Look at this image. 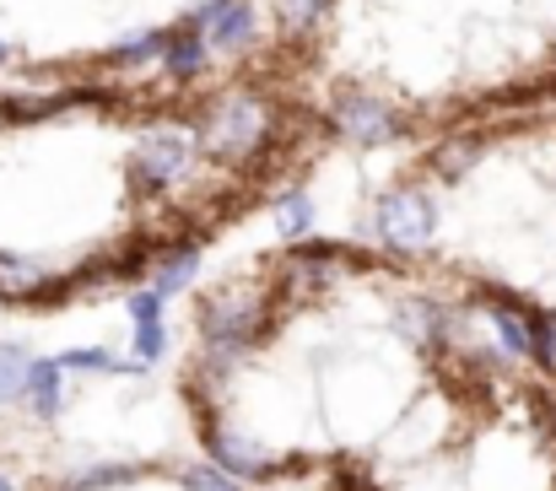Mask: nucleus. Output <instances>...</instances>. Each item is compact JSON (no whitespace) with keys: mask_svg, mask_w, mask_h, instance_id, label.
<instances>
[{"mask_svg":"<svg viewBox=\"0 0 556 491\" xmlns=\"http://www.w3.org/2000/svg\"><path fill=\"white\" fill-rule=\"evenodd\" d=\"M205 345H211V362H238L243 345L260 335V298L254 287H227L205 303Z\"/></svg>","mask_w":556,"mask_h":491,"instance_id":"1","label":"nucleus"},{"mask_svg":"<svg viewBox=\"0 0 556 491\" xmlns=\"http://www.w3.org/2000/svg\"><path fill=\"white\" fill-rule=\"evenodd\" d=\"M260 141H265V109H260L254 98L232 92V98H222V103L211 109L205 147H211L216 158H243V152H254Z\"/></svg>","mask_w":556,"mask_h":491,"instance_id":"2","label":"nucleus"},{"mask_svg":"<svg viewBox=\"0 0 556 491\" xmlns=\"http://www.w3.org/2000/svg\"><path fill=\"white\" fill-rule=\"evenodd\" d=\"M432 222H438V211H432V200L416 194V189H394V194H383V205H378V232H383V243L400 249V254L427 249V243H432Z\"/></svg>","mask_w":556,"mask_h":491,"instance_id":"3","label":"nucleus"},{"mask_svg":"<svg viewBox=\"0 0 556 491\" xmlns=\"http://www.w3.org/2000/svg\"><path fill=\"white\" fill-rule=\"evenodd\" d=\"M189 163H194V130H179V125L152 130L141 141V152H136V173L147 184H174V178L189 173Z\"/></svg>","mask_w":556,"mask_h":491,"instance_id":"4","label":"nucleus"},{"mask_svg":"<svg viewBox=\"0 0 556 491\" xmlns=\"http://www.w3.org/2000/svg\"><path fill=\"white\" fill-rule=\"evenodd\" d=\"M194 33H205L211 49H243L254 38V5L249 0H205L189 16Z\"/></svg>","mask_w":556,"mask_h":491,"instance_id":"5","label":"nucleus"},{"mask_svg":"<svg viewBox=\"0 0 556 491\" xmlns=\"http://www.w3.org/2000/svg\"><path fill=\"white\" fill-rule=\"evenodd\" d=\"M336 125H341V136H352V141H394L400 136V119H394V109L389 103H378L368 92H352V98H341V109H336Z\"/></svg>","mask_w":556,"mask_h":491,"instance_id":"6","label":"nucleus"},{"mask_svg":"<svg viewBox=\"0 0 556 491\" xmlns=\"http://www.w3.org/2000/svg\"><path fill=\"white\" fill-rule=\"evenodd\" d=\"M211 454H216V465H222L227 476H238V481H249V476H260V470L270 465L260 449H249V443L232 438V432H216V438H211Z\"/></svg>","mask_w":556,"mask_h":491,"instance_id":"7","label":"nucleus"},{"mask_svg":"<svg viewBox=\"0 0 556 491\" xmlns=\"http://www.w3.org/2000/svg\"><path fill=\"white\" fill-rule=\"evenodd\" d=\"M27 405L38 416H54L65 405V378H60V362H33V378H27Z\"/></svg>","mask_w":556,"mask_h":491,"instance_id":"8","label":"nucleus"},{"mask_svg":"<svg viewBox=\"0 0 556 491\" xmlns=\"http://www.w3.org/2000/svg\"><path fill=\"white\" fill-rule=\"evenodd\" d=\"M163 60H168V71H174L179 81L200 76V71H205V33H174L168 49H163Z\"/></svg>","mask_w":556,"mask_h":491,"instance_id":"9","label":"nucleus"},{"mask_svg":"<svg viewBox=\"0 0 556 491\" xmlns=\"http://www.w3.org/2000/svg\"><path fill=\"white\" fill-rule=\"evenodd\" d=\"M38 292H43V270L16 254H0V298H38Z\"/></svg>","mask_w":556,"mask_h":491,"instance_id":"10","label":"nucleus"},{"mask_svg":"<svg viewBox=\"0 0 556 491\" xmlns=\"http://www.w3.org/2000/svg\"><path fill=\"white\" fill-rule=\"evenodd\" d=\"M27 378H33V356L22 345H0V405L27 400Z\"/></svg>","mask_w":556,"mask_h":491,"instance_id":"11","label":"nucleus"},{"mask_svg":"<svg viewBox=\"0 0 556 491\" xmlns=\"http://www.w3.org/2000/svg\"><path fill=\"white\" fill-rule=\"evenodd\" d=\"M194 265H200L194 249L163 254V265H157V292H179V287H189V281H194Z\"/></svg>","mask_w":556,"mask_h":491,"instance_id":"12","label":"nucleus"},{"mask_svg":"<svg viewBox=\"0 0 556 491\" xmlns=\"http://www.w3.org/2000/svg\"><path fill=\"white\" fill-rule=\"evenodd\" d=\"M400 329H405L410 340H432V335H443V314H438L432 303H405V309H400Z\"/></svg>","mask_w":556,"mask_h":491,"instance_id":"13","label":"nucleus"},{"mask_svg":"<svg viewBox=\"0 0 556 491\" xmlns=\"http://www.w3.org/2000/svg\"><path fill=\"white\" fill-rule=\"evenodd\" d=\"M276 222H281V232H287V238H303V232L314 227V205H308L303 194H287V200L276 205Z\"/></svg>","mask_w":556,"mask_h":491,"instance_id":"14","label":"nucleus"},{"mask_svg":"<svg viewBox=\"0 0 556 491\" xmlns=\"http://www.w3.org/2000/svg\"><path fill=\"white\" fill-rule=\"evenodd\" d=\"M185 491H243L238 487V476H227L222 465L211 470V465H194V470H185Z\"/></svg>","mask_w":556,"mask_h":491,"instance_id":"15","label":"nucleus"},{"mask_svg":"<svg viewBox=\"0 0 556 491\" xmlns=\"http://www.w3.org/2000/svg\"><path fill=\"white\" fill-rule=\"evenodd\" d=\"M136 470L130 465H98V470H81L76 481H71V491H92V487H125Z\"/></svg>","mask_w":556,"mask_h":491,"instance_id":"16","label":"nucleus"},{"mask_svg":"<svg viewBox=\"0 0 556 491\" xmlns=\"http://www.w3.org/2000/svg\"><path fill=\"white\" fill-rule=\"evenodd\" d=\"M163 49H168V38H163V33H136V38H125V43H119V65L152 60V54H163Z\"/></svg>","mask_w":556,"mask_h":491,"instance_id":"17","label":"nucleus"},{"mask_svg":"<svg viewBox=\"0 0 556 491\" xmlns=\"http://www.w3.org/2000/svg\"><path fill=\"white\" fill-rule=\"evenodd\" d=\"M60 367H81V373H109V367H119L109 351H92V345H81V351H65L60 356Z\"/></svg>","mask_w":556,"mask_h":491,"instance_id":"18","label":"nucleus"},{"mask_svg":"<svg viewBox=\"0 0 556 491\" xmlns=\"http://www.w3.org/2000/svg\"><path fill=\"white\" fill-rule=\"evenodd\" d=\"M432 163H438V173H443V178H459L465 167L476 163V141H459V147H448V152H438Z\"/></svg>","mask_w":556,"mask_h":491,"instance_id":"19","label":"nucleus"},{"mask_svg":"<svg viewBox=\"0 0 556 491\" xmlns=\"http://www.w3.org/2000/svg\"><path fill=\"white\" fill-rule=\"evenodd\" d=\"M130 319L136 325H163V292L152 287V292H136L130 298Z\"/></svg>","mask_w":556,"mask_h":491,"instance_id":"20","label":"nucleus"},{"mask_svg":"<svg viewBox=\"0 0 556 491\" xmlns=\"http://www.w3.org/2000/svg\"><path fill=\"white\" fill-rule=\"evenodd\" d=\"M136 351H141V362H152L163 351V325H136Z\"/></svg>","mask_w":556,"mask_h":491,"instance_id":"21","label":"nucleus"},{"mask_svg":"<svg viewBox=\"0 0 556 491\" xmlns=\"http://www.w3.org/2000/svg\"><path fill=\"white\" fill-rule=\"evenodd\" d=\"M319 11V0H292V16H314Z\"/></svg>","mask_w":556,"mask_h":491,"instance_id":"22","label":"nucleus"},{"mask_svg":"<svg viewBox=\"0 0 556 491\" xmlns=\"http://www.w3.org/2000/svg\"><path fill=\"white\" fill-rule=\"evenodd\" d=\"M0 491H16V487H11V481H5V476H0Z\"/></svg>","mask_w":556,"mask_h":491,"instance_id":"23","label":"nucleus"},{"mask_svg":"<svg viewBox=\"0 0 556 491\" xmlns=\"http://www.w3.org/2000/svg\"><path fill=\"white\" fill-rule=\"evenodd\" d=\"M5 54H11V49H5V43H0V65H5Z\"/></svg>","mask_w":556,"mask_h":491,"instance_id":"24","label":"nucleus"}]
</instances>
